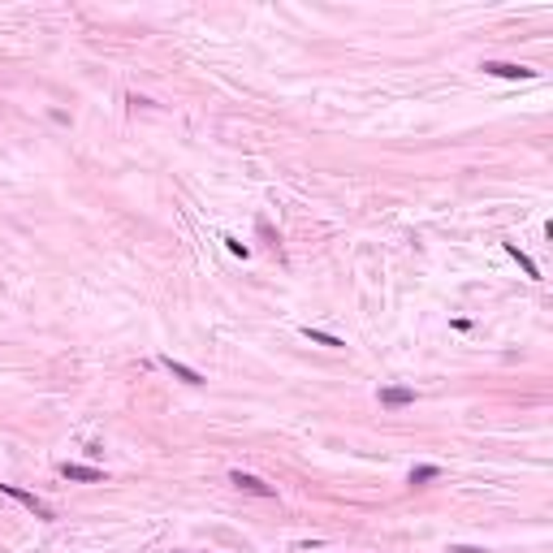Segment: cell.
I'll use <instances>...</instances> for the list:
<instances>
[{
	"label": "cell",
	"mask_w": 553,
	"mask_h": 553,
	"mask_svg": "<svg viewBox=\"0 0 553 553\" xmlns=\"http://www.w3.org/2000/svg\"><path fill=\"white\" fill-rule=\"evenodd\" d=\"M57 471H61L65 480H74V484H100V480H104L100 467H83V463H61Z\"/></svg>",
	"instance_id": "277c9868"
},
{
	"label": "cell",
	"mask_w": 553,
	"mask_h": 553,
	"mask_svg": "<svg viewBox=\"0 0 553 553\" xmlns=\"http://www.w3.org/2000/svg\"><path fill=\"white\" fill-rule=\"evenodd\" d=\"M376 398H381V406H411V402H415V389H406V385H385Z\"/></svg>",
	"instance_id": "5b68a950"
},
{
	"label": "cell",
	"mask_w": 553,
	"mask_h": 553,
	"mask_svg": "<svg viewBox=\"0 0 553 553\" xmlns=\"http://www.w3.org/2000/svg\"><path fill=\"white\" fill-rule=\"evenodd\" d=\"M450 553H484V549H471V545H450Z\"/></svg>",
	"instance_id": "8fae6325"
},
{
	"label": "cell",
	"mask_w": 553,
	"mask_h": 553,
	"mask_svg": "<svg viewBox=\"0 0 553 553\" xmlns=\"http://www.w3.org/2000/svg\"><path fill=\"white\" fill-rule=\"evenodd\" d=\"M303 337H307V341H316V346H329V350H341V346H346L341 337H333V333H320V329H303Z\"/></svg>",
	"instance_id": "ba28073f"
},
{
	"label": "cell",
	"mask_w": 553,
	"mask_h": 553,
	"mask_svg": "<svg viewBox=\"0 0 553 553\" xmlns=\"http://www.w3.org/2000/svg\"><path fill=\"white\" fill-rule=\"evenodd\" d=\"M480 70H484V74H493V78H519V83L536 78V70H527V65H510V61H484Z\"/></svg>",
	"instance_id": "3957f363"
},
{
	"label": "cell",
	"mask_w": 553,
	"mask_h": 553,
	"mask_svg": "<svg viewBox=\"0 0 553 553\" xmlns=\"http://www.w3.org/2000/svg\"><path fill=\"white\" fill-rule=\"evenodd\" d=\"M441 476V467H432V463H424V467H411V484L419 489V484H428V480H436Z\"/></svg>",
	"instance_id": "9c48e42d"
},
{
	"label": "cell",
	"mask_w": 553,
	"mask_h": 553,
	"mask_svg": "<svg viewBox=\"0 0 553 553\" xmlns=\"http://www.w3.org/2000/svg\"><path fill=\"white\" fill-rule=\"evenodd\" d=\"M160 368H169V372H173V376L182 381V385H203V376H199V372H194V368H186V363H177L173 354H160Z\"/></svg>",
	"instance_id": "8992f818"
},
{
	"label": "cell",
	"mask_w": 553,
	"mask_h": 553,
	"mask_svg": "<svg viewBox=\"0 0 553 553\" xmlns=\"http://www.w3.org/2000/svg\"><path fill=\"white\" fill-rule=\"evenodd\" d=\"M230 484H234V489H242V493H255V497H276L272 484H264L259 476H251V471H230Z\"/></svg>",
	"instance_id": "7a4b0ae2"
},
{
	"label": "cell",
	"mask_w": 553,
	"mask_h": 553,
	"mask_svg": "<svg viewBox=\"0 0 553 553\" xmlns=\"http://www.w3.org/2000/svg\"><path fill=\"white\" fill-rule=\"evenodd\" d=\"M0 493H5V497H13L18 506H26L35 519H43V523H52V519H57V510L48 506V501H43L39 493H26V489H18V484H0Z\"/></svg>",
	"instance_id": "6da1fadb"
},
{
	"label": "cell",
	"mask_w": 553,
	"mask_h": 553,
	"mask_svg": "<svg viewBox=\"0 0 553 553\" xmlns=\"http://www.w3.org/2000/svg\"><path fill=\"white\" fill-rule=\"evenodd\" d=\"M221 242H225V247H230L234 255H242V259H247V255H251V251H247V242H238V238H221Z\"/></svg>",
	"instance_id": "30bf717a"
},
{
	"label": "cell",
	"mask_w": 553,
	"mask_h": 553,
	"mask_svg": "<svg viewBox=\"0 0 553 553\" xmlns=\"http://www.w3.org/2000/svg\"><path fill=\"white\" fill-rule=\"evenodd\" d=\"M501 247H506V255H510V259H519V268H523V272L532 276V281H541V268L532 264V255H523V251H519V242H501Z\"/></svg>",
	"instance_id": "52a82bcc"
}]
</instances>
